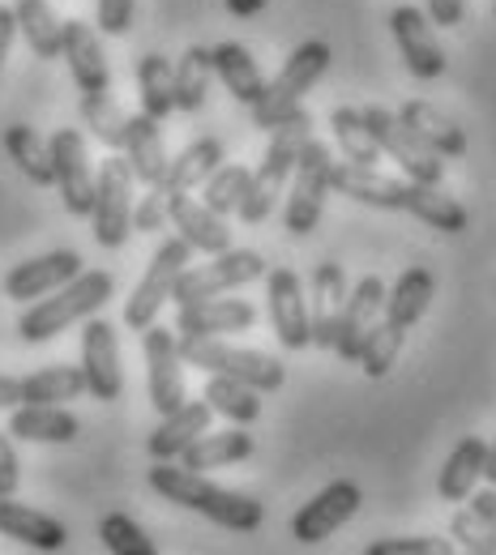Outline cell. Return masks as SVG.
I'll use <instances>...</instances> for the list:
<instances>
[{"instance_id": "obj_7", "label": "cell", "mask_w": 496, "mask_h": 555, "mask_svg": "<svg viewBox=\"0 0 496 555\" xmlns=\"http://www.w3.org/2000/svg\"><path fill=\"white\" fill-rule=\"evenodd\" d=\"M133 167L129 158H103L94 171V240L99 248H125V240L133 235Z\"/></svg>"}, {"instance_id": "obj_50", "label": "cell", "mask_w": 496, "mask_h": 555, "mask_svg": "<svg viewBox=\"0 0 496 555\" xmlns=\"http://www.w3.org/2000/svg\"><path fill=\"white\" fill-rule=\"evenodd\" d=\"M13 39H17V17H13L9 4H0V69H4V61H9Z\"/></svg>"}, {"instance_id": "obj_27", "label": "cell", "mask_w": 496, "mask_h": 555, "mask_svg": "<svg viewBox=\"0 0 496 555\" xmlns=\"http://www.w3.org/2000/svg\"><path fill=\"white\" fill-rule=\"evenodd\" d=\"M432 295H436V278L432 270L424 266H411V270H403L394 286H385V321L394 325V330H411L416 321H424V312L432 308Z\"/></svg>"}, {"instance_id": "obj_1", "label": "cell", "mask_w": 496, "mask_h": 555, "mask_svg": "<svg viewBox=\"0 0 496 555\" xmlns=\"http://www.w3.org/2000/svg\"><path fill=\"white\" fill-rule=\"evenodd\" d=\"M145 483L154 487L163 500H171L180 508H193V513L211 517L214 526H227L236 534H253L266 521V504H257L244 491H227V487L211 483L206 475H198V470H189L180 462H154Z\"/></svg>"}, {"instance_id": "obj_47", "label": "cell", "mask_w": 496, "mask_h": 555, "mask_svg": "<svg viewBox=\"0 0 496 555\" xmlns=\"http://www.w3.org/2000/svg\"><path fill=\"white\" fill-rule=\"evenodd\" d=\"M133 9H138V0H99V9H94L99 35L125 39V35L133 30Z\"/></svg>"}, {"instance_id": "obj_11", "label": "cell", "mask_w": 496, "mask_h": 555, "mask_svg": "<svg viewBox=\"0 0 496 555\" xmlns=\"http://www.w3.org/2000/svg\"><path fill=\"white\" fill-rule=\"evenodd\" d=\"M142 354H145V393H150V406L158 415H171L176 406L189 402V393H185L180 338L154 321V325L142 330Z\"/></svg>"}, {"instance_id": "obj_32", "label": "cell", "mask_w": 496, "mask_h": 555, "mask_svg": "<svg viewBox=\"0 0 496 555\" xmlns=\"http://www.w3.org/2000/svg\"><path fill=\"white\" fill-rule=\"evenodd\" d=\"M17 17V35L26 39V48L39 61H56L61 56V39H65V22L56 17V9L48 0H17L13 4Z\"/></svg>"}, {"instance_id": "obj_16", "label": "cell", "mask_w": 496, "mask_h": 555, "mask_svg": "<svg viewBox=\"0 0 496 555\" xmlns=\"http://www.w3.org/2000/svg\"><path fill=\"white\" fill-rule=\"evenodd\" d=\"M390 30H394V43H398V52H403V65L416 73L420 81H432V77L445 73V48L436 43L424 9L398 4V9L390 13Z\"/></svg>"}, {"instance_id": "obj_46", "label": "cell", "mask_w": 496, "mask_h": 555, "mask_svg": "<svg viewBox=\"0 0 496 555\" xmlns=\"http://www.w3.org/2000/svg\"><path fill=\"white\" fill-rule=\"evenodd\" d=\"M167 222H171V218H167V189L154 184V189H145V197L133 202V231L154 235V231H163Z\"/></svg>"}, {"instance_id": "obj_18", "label": "cell", "mask_w": 496, "mask_h": 555, "mask_svg": "<svg viewBox=\"0 0 496 555\" xmlns=\"http://www.w3.org/2000/svg\"><path fill=\"white\" fill-rule=\"evenodd\" d=\"M257 325V308L249 299H193L180 304L176 334L180 338H222V334H244Z\"/></svg>"}, {"instance_id": "obj_10", "label": "cell", "mask_w": 496, "mask_h": 555, "mask_svg": "<svg viewBox=\"0 0 496 555\" xmlns=\"http://www.w3.org/2000/svg\"><path fill=\"white\" fill-rule=\"evenodd\" d=\"M359 116H364L368 133L377 138L381 154L394 158V163L407 171V180H424V184H441V180H445V163H441V154H432L424 141L416 138L394 112L368 103V107H359Z\"/></svg>"}, {"instance_id": "obj_42", "label": "cell", "mask_w": 496, "mask_h": 555, "mask_svg": "<svg viewBox=\"0 0 496 555\" xmlns=\"http://www.w3.org/2000/svg\"><path fill=\"white\" fill-rule=\"evenodd\" d=\"M403 330H394L390 321H377V330L368 334V343L359 350V363H364V376L368 380H385L390 367L398 363V350H403Z\"/></svg>"}, {"instance_id": "obj_4", "label": "cell", "mask_w": 496, "mask_h": 555, "mask_svg": "<svg viewBox=\"0 0 496 555\" xmlns=\"http://www.w3.org/2000/svg\"><path fill=\"white\" fill-rule=\"evenodd\" d=\"M330 43H321V39H308V43H300L291 56L283 61V69L275 81H266V94L253 103V125L262 129V133H270L275 125H283L287 116L304 103V94L330 73Z\"/></svg>"}, {"instance_id": "obj_43", "label": "cell", "mask_w": 496, "mask_h": 555, "mask_svg": "<svg viewBox=\"0 0 496 555\" xmlns=\"http://www.w3.org/2000/svg\"><path fill=\"white\" fill-rule=\"evenodd\" d=\"M99 539H103V547L112 555H154V539L145 534L142 526L133 521V517H125V513H107L103 521H99Z\"/></svg>"}, {"instance_id": "obj_22", "label": "cell", "mask_w": 496, "mask_h": 555, "mask_svg": "<svg viewBox=\"0 0 496 555\" xmlns=\"http://www.w3.org/2000/svg\"><path fill=\"white\" fill-rule=\"evenodd\" d=\"M343 304H347V274L334 261H321L313 274V295H308V317H313V347L334 350L339 325H343Z\"/></svg>"}, {"instance_id": "obj_40", "label": "cell", "mask_w": 496, "mask_h": 555, "mask_svg": "<svg viewBox=\"0 0 496 555\" xmlns=\"http://www.w3.org/2000/svg\"><path fill=\"white\" fill-rule=\"evenodd\" d=\"M77 112H81V125L90 129V138L99 141V145H107L112 154L125 150V125H129V116L116 107L112 94H81Z\"/></svg>"}, {"instance_id": "obj_31", "label": "cell", "mask_w": 496, "mask_h": 555, "mask_svg": "<svg viewBox=\"0 0 496 555\" xmlns=\"http://www.w3.org/2000/svg\"><path fill=\"white\" fill-rule=\"evenodd\" d=\"M211 61H214V77L227 86V94H236L244 107H253L262 94H266V77L257 69V61H253V52L244 48V43H218L211 48Z\"/></svg>"}, {"instance_id": "obj_41", "label": "cell", "mask_w": 496, "mask_h": 555, "mask_svg": "<svg viewBox=\"0 0 496 555\" xmlns=\"http://www.w3.org/2000/svg\"><path fill=\"white\" fill-rule=\"evenodd\" d=\"M249 180H253V171L244 167V163H218L211 171V180L202 184V202L214 209V214H236L240 202H244V193H249Z\"/></svg>"}, {"instance_id": "obj_53", "label": "cell", "mask_w": 496, "mask_h": 555, "mask_svg": "<svg viewBox=\"0 0 496 555\" xmlns=\"http://www.w3.org/2000/svg\"><path fill=\"white\" fill-rule=\"evenodd\" d=\"M266 4H270V0H227V13H231V17H257Z\"/></svg>"}, {"instance_id": "obj_54", "label": "cell", "mask_w": 496, "mask_h": 555, "mask_svg": "<svg viewBox=\"0 0 496 555\" xmlns=\"http://www.w3.org/2000/svg\"><path fill=\"white\" fill-rule=\"evenodd\" d=\"M484 479L496 487V440L488 444V457H484Z\"/></svg>"}, {"instance_id": "obj_30", "label": "cell", "mask_w": 496, "mask_h": 555, "mask_svg": "<svg viewBox=\"0 0 496 555\" xmlns=\"http://www.w3.org/2000/svg\"><path fill=\"white\" fill-rule=\"evenodd\" d=\"M398 120L424 141L432 154H441V158H462V154H467V133H462L445 112L428 107L420 99H407L403 112H398Z\"/></svg>"}, {"instance_id": "obj_34", "label": "cell", "mask_w": 496, "mask_h": 555, "mask_svg": "<svg viewBox=\"0 0 496 555\" xmlns=\"http://www.w3.org/2000/svg\"><path fill=\"white\" fill-rule=\"evenodd\" d=\"M81 393H86V376L81 367H69V363H52V367L22 376V402L30 406H65Z\"/></svg>"}, {"instance_id": "obj_28", "label": "cell", "mask_w": 496, "mask_h": 555, "mask_svg": "<svg viewBox=\"0 0 496 555\" xmlns=\"http://www.w3.org/2000/svg\"><path fill=\"white\" fill-rule=\"evenodd\" d=\"M484 457H488V440H480V436H462V440L454 444V453L445 457L441 475H436V495L449 500V504L471 500L475 483L484 479Z\"/></svg>"}, {"instance_id": "obj_17", "label": "cell", "mask_w": 496, "mask_h": 555, "mask_svg": "<svg viewBox=\"0 0 496 555\" xmlns=\"http://www.w3.org/2000/svg\"><path fill=\"white\" fill-rule=\"evenodd\" d=\"M381 312H385V282H381L377 274H364L352 291H347L334 354L347 359V363H359V350H364V343H368V334L377 330Z\"/></svg>"}, {"instance_id": "obj_36", "label": "cell", "mask_w": 496, "mask_h": 555, "mask_svg": "<svg viewBox=\"0 0 496 555\" xmlns=\"http://www.w3.org/2000/svg\"><path fill=\"white\" fill-rule=\"evenodd\" d=\"M202 398L211 402L214 415H222L227 423H236V427H249V423H257V415H262V393H257L253 385L236 380V376H218V372H211Z\"/></svg>"}, {"instance_id": "obj_8", "label": "cell", "mask_w": 496, "mask_h": 555, "mask_svg": "<svg viewBox=\"0 0 496 555\" xmlns=\"http://www.w3.org/2000/svg\"><path fill=\"white\" fill-rule=\"evenodd\" d=\"M185 266H193V248H189L180 235H171V240H163V244L154 248L142 282L133 286V295H129V304H125V325H129L133 334H142L145 325L158 321V308L171 299L176 278L185 274Z\"/></svg>"}, {"instance_id": "obj_45", "label": "cell", "mask_w": 496, "mask_h": 555, "mask_svg": "<svg viewBox=\"0 0 496 555\" xmlns=\"http://www.w3.org/2000/svg\"><path fill=\"white\" fill-rule=\"evenodd\" d=\"M458 543L454 539H428V534H411V539H377L368 543L364 555H454Z\"/></svg>"}, {"instance_id": "obj_15", "label": "cell", "mask_w": 496, "mask_h": 555, "mask_svg": "<svg viewBox=\"0 0 496 555\" xmlns=\"http://www.w3.org/2000/svg\"><path fill=\"white\" fill-rule=\"evenodd\" d=\"M266 299H270V325L283 350L313 347V317H308V295L300 286L295 270L275 266L266 270Z\"/></svg>"}, {"instance_id": "obj_39", "label": "cell", "mask_w": 496, "mask_h": 555, "mask_svg": "<svg viewBox=\"0 0 496 555\" xmlns=\"http://www.w3.org/2000/svg\"><path fill=\"white\" fill-rule=\"evenodd\" d=\"M138 90H142V112L154 116L158 125L176 112V94H171V61L163 52H145L138 61Z\"/></svg>"}, {"instance_id": "obj_26", "label": "cell", "mask_w": 496, "mask_h": 555, "mask_svg": "<svg viewBox=\"0 0 496 555\" xmlns=\"http://www.w3.org/2000/svg\"><path fill=\"white\" fill-rule=\"evenodd\" d=\"M253 436L244 427H222V431H202L185 453H180V466L206 475V470H222V466H236V462H249L253 457Z\"/></svg>"}, {"instance_id": "obj_55", "label": "cell", "mask_w": 496, "mask_h": 555, "mask_svg": "<svg viewBox=\"0 0 496 555\" xmlns=\"http://www.w3.org/2000/svg\"><path fill=\"white\" fill-rule=\"evenodd\" d=\"M493 13H496V4H493Z\"/></svg>"}, {"instance_id": "obj_14", "label": "cell", "mask_w": 496, "mask_h": 555, "mask_svg": "<svg viewBox=\"0 0 496 555\" xmlns=\"http://www.w3.org/2000/svg\"><path fill=\"white\" fill-rule=\"evenodd\" d=\"M48 150H52V171H56V189H61L65 209L73 218H90V209H94V163H90L86 138L77 129H56Z\"/></svg>"}, {"instance_id": "obj_23", "label": "cell", "mask_w": 496, "mask_h": 555, "mask_svg": "<svg viewBox=\"0 0 496 555\" xmlns=\"http://www.w3.org/2000/svg\"><path fill=\"white\" fill-rule=\"evenodd\" d=\"M211 402L202 398V402H185V406H176L171 415H158V427L145 436V449H150V457L154 462H180V453L202 436V431H211Z\"/></svg>"}, {"instance_id": "obj_37", "label": "cell", "mask_w": 496, "mask_h": 555, "mask_svg": "<svg viewBox=\"0 0 496 555\" xmlns=\"http://www.w3.org/2000/svg\"><path fill=\"white\" fill-rule=\"evenodd\" d=\"M4 150H9V158L17 163V171H22L30 184H39V189L56 184L52 150H48V141L39 138L30 125H9V129H4Z\"/></svg>"}, {"instance_id": "obj_9", "label": "cell", "mask_w": 496, "mask_h": 555, "mask_svg": "<svg viewBox=\"0 0 496 555\" xmlns=\"http://www.w3.org/2000/svg\"><path fill=\"white\" fill-rule=\"evenodd\" d=\"M266 257L253 253V248H227V253H214L206 266H185V274L176 278V291L171 299L176 304H193V299H214V295H227V291H240L249 282L266 274Z\"/></svg>"}, {"instance_id": "obj_13", "label": "cell", "mask_w": 496, "mask_h": 555, "mask_svg": "<svg viewBox=\"0 0 496 555\" xmlns=\"http://www.w3.org/2000/svg\"><path fill=\"white\" fill-rule=\"evenodd\" d=\"M359 504H364L359 483H352V479H334V483L321 487V491L291 517V539L304 543V547L326 543L334 530H343L355 513H359Z\"/></svg>"}, {"instance_id": "obj_20", "label": "cell", "mask_w": 496, "mask_h": 555, "mask_svg": "<svg viewBox=\"0 0 496 555\" xmlns=\"http://www.w3.org/2000/svg\"><path fill=\"white\" fill-rule=\"evenodd\" d=\"M77 274H81V257L69 253V248H56V253H43V257H35V261L13 266V270L4 274V295L17 299V304H35V299H43L48 291L65 286V282Z\"/></svg>"}, {"instance_id": "obj_12", "label": "cell", "mask_w": 496, "mask_h": 555, "mask_svg": "<svg viewBox=\"0 0 496 555\" xmlns=\"http://www.w3.org/2000/svg\"><path fill=\"white\" fill-rule=\"evenodd\" d=\"M81 376H86V393L94 402H116L125 393V367H120L116 325H107L99 317L81 321Z\"/></svg>"}, {"instance_id": "obj_51", "label": "cell", "mask_w": 496, "mask_h": 555, "mask_svg": "<svg viewBox=\"0 0 496 555\" xmlns=\"http://www.w3.org/2000/svg\"><path fill=\"white\" fill-rule=\"evenodd\" d=\"M471 508L496 530V487H488V491H471Z\"/></svg>"}, {"instance_id": "obj_35", "label": "cell", "mask_w": 496, "mask_h": 555, "mask_svg": "<svg viewBox=\"0 0 496 555\" xmlns=\"http://www.w3.org/2000/svg\"><path fill=\"white\" fill-rule=\"evenodd\" d=\"M222 163V145L218 138H198L193 145H185L171 163H167V180H163V189L167 193H193V189H202L206 180H211V171Z\"/></svg>"}, {"instance_id": "obj_38", "label": "cell", "mask_w": 496, "mask_h": 555, "mask_svg": "<svg viewBox=\"0 0 496 555\" xmlns=\"http://www.w3.org/2000/svg\"><path fill=\"white\" fill-rule=\"evenodd\" d=\"M330 129H334V141H339V154H343L347 163H355V167H377V163L385 158L377 138L368 133L359 107H334Z\"/></svg>"}, {"instance_id": "obj_3", "label": "cell", "mask_w": 496, "mask_h": 555, "mask_svg": "<svg viewBox=\"0 0 496 555\" xmlns=\"http://www.w3.org/2000/svg\"><path fill=\"white\" fill-rule=\"evenodd\" d=\"M308 138H313V116H308L304 107H295L283 125L270 129V145H266V154H262V167L253 171L249 193H244V202L236 209L249 227H262V222L275 214V206L287 197L295 158H300V150H304Z\"/></svg>"}, {"instance_id": "obj_48", "label": "cell", "mask_w": 496, "mask_h": 555, "mask_svg": "<svg viewBox=\"0 0 496 555\" xmlns=\"http://www.w3.org/2000/svg\"><path fill=\"white\" fill-rule=\"evenodd\" d=\"M17 483H22V462H17L13 436L0 431V495H17Z\"/></svg>"}, {"instance_id": "obj_2", "label": "cell", "mask_w": 496, "mask_h": 555, "mask_svg": "<svg viewBox=\"0 0 496 555\" xmlns=\"http://www.w3.org/2000/svg\"><path fill=\"white\" fill-rule=\"evenodd\" d=\"M116 291V278L107 270H81L77 278H69L65 286L48 291L43 299H35L22 317H17V334L22 343H52L61 338L69 325L94 317Z\"/></svg>"}, {"instance_id": "obj_33", "label": "cell", "mask_w": 496, "mask_h": 555, "mask_svg": "<svg viewBox=\"0 0 496 555\" xmlns=\"http://www.w3.org/2000/svg\"><path fill=\"white\" fill-rule=\"evenodd\" d=\"M214 81L211 48H185V56L171 65V94H176V112H202L206 94Z\"/></svg>"}, {"instance_id": "obj_52", "label": "cell", "mask_w": 496, "mask_h": 555, "mask_svg": "<svg viewBox=\"0 0 496 555\" xmlns=\"http://www.w3.org/2000/svg\"><path fill=\"white\" fill-rule=\"evenodd\" d=\"M13 406H22V380L0 372V411H13Z\"/></svg>"}, {"instance_id": "obj_19", "label": "cell", "mask_w": 496, "mask_h": 555, "mask_svg": "<svg viewBox=\"0 0 496 555\" xmlns=\"http://www.w3.org/2000/svg\"><path fill=\"white\" fill-rule=\"evenodd\" d=\"M61 56H65V65H69L73 81H77L81 94H107L112 73H107V56H103L99 26H90V22H81V17L65 22Z\"/></svg>"}, {"instance_id": "obj_25", "label": "cell", "mask_w": 496, "mask_h": 555, "mask_svg": "<svg viewBox=\"0 0 496 555\" xmlns=\"http://www.w3.org/2000/svg\"><path fill=\"white\" fill-rule=\"evenodd\" d=\"M125 158H129V167H133V180L145 184V189H154V184H163L167 180V145H163V129H158V120L154 116H129V125H125Z\"/></svg>"}, {"instance_id": "obj_29", "label": "cell", "mask_w": 496, "mask_h": 555, "mask_svg": "<svg viewBox=\"0 0 496 555\" xmlns=\"http://www.w3.org/2000/svg\"><path fill=\"white\" fill-rule=\"evenodd\" d=\"M77 431H81V423H77V415L65 411V406H30V402H22V406H13V415H9V436H13V440L69 444V440H77Z\"/></svg>"}, {"instance_id": "obj_21", "label": "cell", "mask_w": 496, "mask_h": 555, "mask_svg": "<svg viewBox=\"0 0 496 555\" xmlns=\"http://www.w3.org/2000/svg\"><path fill=\"white\" fill-rule=\"evenodd\" d=\"M167 218L171 227L180 231V240L193 248V253H227L231 248V231H227V218L214 214L206 202L189 197V193H167Z\"/></svg>"}, {"instance_id": "obj_44", "label": "cell", "mask_w": 496, "mask_h": 555, "mask_svg": "<svg viewBox=\"0 0 496 555\" xmlns=\"http://www.w3.org/2000/svg\"><path fill=\"white\" fill-rule=\"evenodd\" d=\"M449 534L462 552L471 555H496V530L475 513V508H458L454 521H449Z\"/></svg>"}, {"instance_id": "obj_6", "label": "cell", "mask_w": 496, "mask_h": 555, "mask_svg": "<svg viewBox=\"0 0 496 555\" xmlns=\"http://www.w3.org/2000/svg\"><path fill=\"white\" fill-rule=\"evenodd\" d=\"M330 167H334V154L326 141H304L300 158H295V171H291V184H287V209H283V231L291 240H304L317 231L321 222V209L330 197Z\"/></svg>"}, {"instance_id": "obj_5", "label": "cell", "mask_w": 496, "mask_h": 555, "mask_svg": "<svg viewBox=\"0 0 496 555\" xmlns=\"http://www.w3.org/2000/svg\"><path fill=\"white\" fill-rule=\"evenodd\" d=\"M180 338V334H176ZM180 359L189 367H202V372H218V376H236L244 385H253L257 393H275L287 385V367L283 359L266 354V350H249V347H231L222 338H180Z\"/></svg>"}, {"instance_id": "obj_24", "label": "cell", "mask_w": 496, "mask_h": 555, "mask_svg": "<svg viewBox=\"0 0 496 555\" xmlns=\"http://www.w3.org/2000/svg\"><path fill=\"white\" fill-rule=\"evenodd\" d=\"M0 534L26 543L35 552H61L69 543V530L56 517H48L30 504H17L13 495H0Z\"/></svg>"}, {"instance_id": "obj_49", "label": "cell", "mask_w": 496, "mask_h": 555, "mask_svg": "<svg viewBox=\"0 0 496 555\" xmlns=\"http://www.w3.org/2000/svg\"><path fill=\"white\" fill-rule=\"evenodd\" d=\"M432 26H462L467 22V0H428Z\"/></svg>"}]
</instances>
